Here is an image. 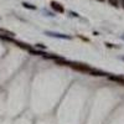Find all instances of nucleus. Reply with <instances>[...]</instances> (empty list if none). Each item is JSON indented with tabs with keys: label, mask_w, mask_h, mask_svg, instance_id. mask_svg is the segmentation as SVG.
Segmentation results:
<instances>
[{
	"label": "nucleus",
	"mask_w": 124,
	"mask_h": 124,
	"mask_svg": "<svg viewBox=\"0 0 124 124\" xmlns=\"http://www.w3.org/2000/svg\"><path fill=\"white\" fill-rule=\"evenodd\" d=\"M109 79L117 82V83H119L122 86H124V76H109Z\"/></svg>",
	"instance_id": "f03ea898"
},
{
	"label": "nucleus",
	"mask_w": 124,
	"mask_h": 124,
	"mask_svg": "<svg viewBox=\"0 0 124 124\" xmlns=\"http://www.w3.org/2000/svg\"><path fill=\"white\" fill-rule=\"evenodd\" d=\"M122 5H123V9H124V0H122Z\"/></svg>",
	"instance_id": "39448f33"
},
{
	"label": "nucleus",
	"mask_w": 124,
	"mask_h": 124,
	"mask_svg": "<svg viewBox=\"0 0 124 124\" xmlns=\"http://www.w3.org/2000/svg\"><path fill=\"white\" fill-rule=\"evenodd\" d=\"M98 1H104V0H98Z\"/></svg>",
	"instance_id": "423d86ee"
},
{
	"label": "nucleus",
	"mask_w": 124,
	"mask_h": 124,
	"mask_svg": "<svg viewBox=\"0 0 124 124\" xmlns=\"http://www.w3.org/2000/svg\"><path fill=\"white\" fill-rule=\"evenodd\" d=\"M109 1H110V4H112V5L117 6V0H109Z\"/></svg>",
	"instance_id": "20e7f679"
},
{
	"label": "nucleus",
	"mask_w": 124,
	"mask_h": 124,
	"mask_svg": "<svg viewBox=\"0 0 124 124\" xmlns=\"http://www.w3.org/2000/svg\"><path fill=\"white\" fill-rule=\"evenodd\" d=\"M70 66L72 68L77 70V71H81V72H89V73H93V70L89 68L86 65H82V63H70Z\"/></svg>",
	"instance_id": "f257e3e1"
},
{
	"label": "nucleus",
	"mask_w": 124,
	"mask_h": 124,
	"mask_svg": "<svg viewBox=\"0 0 124 124\" xmlns=\"http://www.w3.org/2000/svg\"><path fill=\"white\" fill-rule=\"evenodd\" d=\"M51 6H52L54 10H56V11H58V13H63V11H65L63 6H62L61 4H58V3H56V1H52V3H51Z\"/></svg>",
	"instance_id": "7ed1b4c3"
}]
</instances>
